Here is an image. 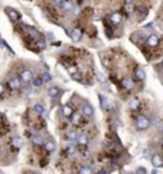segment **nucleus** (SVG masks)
<instances>
[{
	"mask_svg": "<svg viewBox=\"0 0 163 174\" xmlns=\"http://www.w3.org/2000/svg\"><path fill=\"white\" fill-rule=\"evenodd\" d=\"M22 91L26 93V95H28V93H31V87H29V86H26V87L22 88Z\"/></svg>",
	"mask_w": 163,
	"mask_h": 174,
	"instance_id": "nucleus-29",
	"label": "nucleus"
},
{
	"mask_svg": "<svg viewBox=\"0 0 163 174\" xmlns=\"http://www.w3.org/2000/svg\"><path fill=\"white\" fill-rule=\"evenodd\" d=\"M32 142H33V145H43V137L41 134H34L33 137H32Z\"/></svg>",
	"mask_w": 163,
	"mask_h": 174,
	"instance_id": "nucleus-11",
	"label": "nucleus"
},
{
	"mask_svg": "<svg viewBox=\"0 0 163 174\" xmlns=\"http://www.w3.org/2000/svg\"><path fill=\"white\" fill-rule=\"evenodd\" d=\"M73 114V109L69 105H64L63 106V115L64 117H70Z\"/></svg>",
	"mask_w": 163,
	"mask_h": 174,
	"instance_id": "nucleus-17",
	"label": "nucleus"
},
{
	"mask_svg": "<svg viewBox=\"0 0 163 174\" xmlns=\"http://www.w3.org/2000/svg\"><path fill=\"white\" fill-rule=\"evenodd\" d=\"M152 164H153V166L154 168H162L163 166V159H162V156L161 155H153V158H152Z\"/></svg>",
	"mask_w": 163,
	"mask_h": 174,
	"instance_id": "nucleus-3",
	"label": "nucleus"
},
{
	"mask_svg": "<svg viewBox=\"0 0 163 174\" xmlns=\"http://www.w3.org/2000/svg\"><path fill=\"white\" fill-rule=\"evenodd\" d=\"M150 124V122H149V119H148L147 117H139L138 118V120H136V128L138 129H140V131H143V129H147L148 127H149Z\"/></svg>",
	"mask_w": 163,
	"mask_h": 174,
	"instance_id": "nucleus-1",
	"label": "nucleus"
},
{
	"mask_svg": "<svg viewBox=\"0 0 163 174\" xmlns=\"http://www.w3.org/2000/svg\"><path fill=\"white\" fill-rule=\"evenodd\" d=\"M32 83H33V86H34V87H40L41 85L43 83V81H42V78H40V77H37V78H32Z\"/></svg>",
	"mask_w": 163,
	"mask_h": 174,
	"instance_id": "nucleus-21",
	"label": "nucleus"
},
{
	"mask_svg": "<svg viewBox=\"0 0 163 174\" xmlns=\"http://www.w3.org/2000/svg\"><path fill=\"white\" fill-rule=\"evenodd\" d=\"M63 1H64V0H54L55 4L56 5H60V7H61V4H63Z\"/></svg>",
	"mask_w": 163,
	"mask_h": 174,
	"instance_id": "nucleus-34",
	"label": "nucleus"
},
{
	"mask_svg": "<svg viewBox=\"0 0 163 174\" xmlns=\"http://www.w3.org/2000/svg\"><path fill=\"white\" fill-rule=\"evenodd\" d=\"M33 110L36 111V113H38V114H41V113H42L43 110H45V109H43V106H42V105H38V104H37V105H34Z\"/></svg>",
	"mask_w": 163,
	"mask_h": 174,
	"instance_id": "nucleus-25",
	"label": "nucleus"
},
{
	"mask_svg": "<svg viewBox=\"0 0 163 174\" xmlns=\"http://www.w3.org/2000/svg\"><path fill=\"white\" fill-rule=\"evenodd\" d=\"M82 113H83V115H85V117H92L93 115V108H92L91 105H84L82 109Z\"/></svg>",
	"mask_w": 163,
	"mask_h": 174,
	"instance_id": "nucleus-9",
	"label": "nucleus"
},
{
	"mask_svg": "<svg viewBox=\"0 0 163 174\" xmlns=\"http://www.w3.org/2000/svg\"><path fill=\"white\" fill-rule=\"evenodd\" d=\"M80 39H82V31L79 28H75L72 32V40L78 42V41H80Z\"/></svg>",
	"mask_w": 163,
	"mask_h": 174,
	"instance_id": "nucleus-8",
	"label": "nucleus"
},
{
	"mask_svg": "<svg viewBox=\"0 0 163 174\" xmlns=\"http://www.w3.org/2000/svg\"><path fill=\"white\" fill-rule=\"evenodd\" d=\"M28 33H29V36H31L32 39H38V37H40V32H38L37 29H34V28H29Z\"/></svg>",
	"mask_w": 163,
	"mask_h": 174,
	"instance_id": "nucleus-20",
	"label": "nucleus"
},
{
	"mask_svg": "<svg viewBox=\"0 0 163 174\" xmlns=\"http://www.w3.org/2000/svg\"><path fill=\"white\" fill-rule=\"evenodd\" d=\"M70 118H72V123H73V124L79 126V123H80V119H82L80 114H79V113H73L72 115H70Z\"/></svg>",
	"mask_w": 163,
	"mask_h": 174,
	"instance_id": "nucleus-14",
	"label": "nucleus"
},
{
	"mask_svg": "<svg viewBox=\"0 0 163 174\" xmlns=\"http://www.w3.org/2000/svg\"><path fill=\"white\" fill-rule=\"evenodd\" d=\"M61 8H64L65 10L72 12L74 9V4L72 3V0H64L63 4H61Z\"/></svg>",
	"mask_w": 163,
	"mask_h": 174,
	"instance_id": "nucleus-10",
	"label": "nucleus"
},
{
	"mask_svg": "<svg viewBox=\"0 0 163 174\" xmlns=\"http://www.w3.org/2000/svg\"><path fill=\"white\" fill-rule=\"evenodd\" d=\"M72 78L73 79H76V81H82V77H80V74H79V73H73Z\"/></svg>",
	"mask_w": 163,
	"mask_h": 174,
	"instance_id": "nucleus-28",
	"label": "nucleus"
},
{
	"mask_svg": "<svg viewBox=\"0 0 163 174\" xmlns=\"http://www.w3.org/2000/svg\"><path fill=\"white\" fill-rule=\"evenodd\" d=\"M129 106H130L131 110H136V109L139 108V101H138V100H131L130 104H129Z\"/></svg>",
	"mask_w": 163,
	"mask_h": 174,
	"instance_id": "nucleus-22",
	"label": "nucleus"
},
{
	"mask_svg": "<svg viewBox=\"0 0 163 174\" xmlns=\"http://www.w3.org/2000/svg\"><path fill=\"white\" fill-rule=\"evenodd\" d=\"M4 90H5V87H4V85L3 83H0V95H1L3 92H4Z\"/></svg>",
	"mask_w": 163,
	"mask_h": 174,
	"instance_id": "nucleus-35",
	"label": "nucleus"
},
{
	"mask_svg": "<svg viewBox=\"0 0 163 174\" xmlns=\"http://www.w3.org/2000/svg\"><path fill=\"white\" fill-rule=\"evenodd\" d=\"M9 87L11 88V90H18V88L22 87V83H20V79L18 77H13L9 79Z\"/></svg>",
	"mask_w": 163,
	"mask_h": 174,
	"instance_id": "nucleus-2",
	"label": "nucleus"
},
{
	"mask_svg": "<svg viewBox=\"0 0 163 174\" xmlns=\"http://www.w3.org/2000/svg\"><path fill=\"white\" fill-rule=\"evenodd\" d=\"M68 151H69V154H74V152H75V146L69 145V147H68Z\"/></svg>",
	"mask_w": 163,
	"mask_h": 174,
	"instance_id": "nucleus-30",
	"label": "nucleus"
},
{
	"mask_svg": "<svg viewBox=\"0 0 163 174\" xmlns=\"http://www.w3.org/2000/svg\"><path fill=\"white\" fill-rule=\"evenodd\" d=\"M32 78H33V74H32L31 70L24 69L22 73H20V79H22L23 82H29Z\"/></svg>",
	"mask_w": 163,
	"mask_h": 174,
	"instance_id": "nucleus-5",
	"label": "nucleus"
},
{
	"mask_svg": "<svg viewBox=\"0 0 163 174\" xmlns=\"http://www.w3.org/2000/svg\"><path fill=\"white\" fill-rule=\"evenodd\" d=\"M5 10H7L8 16L10 17V19H11V20H14V22H16V20H19L20 16H19V13H18V12H17L16 9H13V8H7Z\"/></svg>",
	"mask_w": 163,
	"mask_h": 174,
	"instance_id": "nucleus-4",
	"label": "nucleus"
},
{
	"mask_svg": "<svg viewBox=\"0 0 163 174\" xmlns=\"http://www.w3.org/2000/svg\"><path fill=\"white\" fill-rule=\"evenodd\" d=\"M99 101H101V108L106 109V106H107V104H108L107 100H106L103 96H101V95H99Z\"/></svg>",
	"mask_w": 163,
	"mask_h": 174,
	"instance_id": "nucleus-24",
	"label": "nucleus"
},
{
	"mask_svg": "<svg viewBox=\"0 0 163 174\" xmlns=\"http://www.w3.org/2000/svg\"><path fill=\"white\" fill-rule=\"evenodd\" d=\"M110 20H111L112 25H118V23L122 20V17H121L120 13H114L111 17H110Z\"/></svg>",
	"mask_w": 163,
	"mask_h": 174,
	"instance_id": "nucleus-7",
	"label": "nucleus"
},
{
	"mask_svg": "<svg viewBox=\"0 0 163 174\" xmlns=\"http://www.w3.org/2000/svg\"><path fill=\"white\" fill-rule=\"evenodd\" d=\"M76 141H78L80 145H87V143H88V137H87V134H85V133L78 134V136H76Z\"/></svg>",
	"mask_w": 163,
	"mask_h": 174,
	"instance_id": "nucleus-13",
	"label": "nucleus"
},
{
	"mask_svg": "<svg viewBox=\"0 0 163 174\" xmlns=\"http://www.w3.org/2000/svg\"><path fill=\"white\" fill-rule=\"evenodd\" d=\"M148 45L152 46V48H154V46H157L159 44V37L157 36V35H150L149 37H148Z\"/></svg>",
	"mask_w": 163,
	"mask_h": 174,
	"instance_id": "nucleus-6",
	"label": "nucleus"
},
{
	"mask_svg": "<svg viewBox=\"0 0 163 174\" xmlns=\"http://www.w3.org/2000/svg\"><path fill=\"white\" fill-rule=\"evenodd\" d=\"M59 93H60V88H59V87L52 86V87L49 88V95H50V97H56V96H59Z\"/></svg>",
	"mask_w": 163,
	"mask_h": 174,
	"instance_id": "nucleus-15",
	"label": "nucleus"
},
{
	"mask_svg": "<svg viewBox=\"0 0 163 174\" xmlns=\"http://www.w3.org/2000/svg\"><path fill=\"white\" fill-rule=\"evenodd\" d=\"M31 174H40V173H37V172H32Z\"/></svg>",
	"mask_w": 163,
	"mask_h": 174,
	"instance_id": "nucleus-39",
	"label": "nucleus"
},
{
	"mask_svg": "<svg viewBox=\"0 0 163 174\" xmlns=\"http://www.w3.org/2000/svg\"><path fill=\"white\" fill-rule=\"evenodd\" d=\"M126 9H127V12H133V7H131V4H130V1H127V4H126Z\"/></svg>",
	"mask_w": 163,
	"mask_h": 174,
	"instance_id": "nucleus-32",
	"label": "nucleus"
},
{
	"mask_svg": "<svg viewBox=\"0 0 163 174\" xmlns=\"http://www.w3.org/2000/svg\"><path fill=\"white\" fill-rule=\"evenodd\" d=\"M98 174H107V173H106L105 170H101V172H98Z\"/></svg>",
	"mask_w": 163,
	"mask_h": 174,
	"instance_id": "nucleus-37",
	"label": "nucleus"
},
{
	"mask_svg": "<svg viewBox=\"0 0 163 174\" xmlns=\"http://www.w3.org/2000/svg\"><path fill=\"white\" fill-rule=\"evenodd\" d=\"M79 174H92V169L88 168V166H84V168H82V169L79 170Z\"/></svg>",
	"mask_w": 163,
	"mask_h": 174,
	"instance_id": "nucleus-23",
	"label": "nucleus"
},
{
	"mask_svg": "<svg viewBox=\"0 0 163 174\" xmlns=\"http://www.w3.org/2000/svg\"><path fill=\"white\" fill-rule=\"evenodd\" d=\"M13 146L17 147V149H20L23 146V140L20 137H14L13 138Z\"/></svg>",
	"mask_w": 163,
	"mask_h": 174,
	"instance_id": "nucleus-18",
	"label": "nucleus"
},
{
	"mask_svg": "<svg viewBox=\"0 0 163 174\" xmlns=\"http://www.w3.org/2000/svg\"><path fill=\"white\" fill-rule=\"evenodd\" d=\"M38 46H41V48H45V40H40V41H38Z\"/></svg>",
	"mask_w": 163,
	"mask_h": 174,
	"instance_id": "nucleus-33",
	"label": "nucleus"
},
{
	"mask_svg": "<svg viewBox=\"0 0 163 174\" xmlns=\"http://www.w3.org/2000/svg\"><path fill=\"white\" fill-rule=\"evenodd\" d=\"M68 137H69L72 141H75L76 140V133L74 131H72V132H69V133H68Z\"/></svg>",
	"mask_w": 163,
	"mask_h": 174,
	"instance_id": "nucleus-26",
	"label": "nucleus"
},
{
	"mask_svg": "<svg viewBox=\"0 0 163 174\" xmlns=\"http://www.w3.org/2000/svg\"><path fill=\"white\" fill-rule=\"evenodd\" d=\"M97 76H98V79H99V81H101V82H103V83H105V82H106V78H105V76H103V74H101V73H98V74H97Z\"/></svg>",
	"mask_w": 163,
	"mask_h": 174,
	"instance_id": "nucleus-31",
	"label": "nucleus"
},
{
	"mask_svg": "<svg viewBox=\"0 0 163 174\" xmlns=\"http://www.w3.org/2000/svg\"><path fill=\"white\" fill-rule=\"evenodd\" d=\"M122 87L126 88V90H130V88H133V81L130 78H124L122 79Z\"/></svg>",
	"mask_w": 163,
	"mask_h": 174,
	"instance_id": "nucleus-16",
	"label": "nucleus"
},
{
	"mask_svg": "<svg viewBox=\"0 0 163 174\" xmlns=\"http://www.w3.org/2000/svg\"><path fill=\"white\" fill-rule=\"evenodd\" d=\"M45 147L49 152H52L56 149V145H55V142H52V141H49V142L45 143Z\"/></svg>",
	"mask_w": 163,
	"mask_h": 174,
	"instance_id": "nucleus-19",
	"label": "nucleus"
},
{
	"mask_svg": "<svg viewBox=\"0 0 163 174\" xmlns=\"http://www.w3.org/2000/svg\"><path fill=\"white\" fill-rule=\"evenodd\" d=\"M126 174H133V173H126Z\"/></svg>",
	"mask_w": 163,
	"mask_h": 174,
	"instance_id": "nucleus-40",
	"label": "nucleus"
},
{
	"mask_svg": "<svg viewBox=\"0 0 163 174\" xmlns=\"http://www.w3.org/2000/svg\"><path fill=\"white\" fill-rule=\"evenodd\" d=\"M47 37H49L50 40H54V35H52V33H49V35H47Z\"/></svg>",
	"mask_w": 163,
	"mask_h": 174,
	"instance_id": "nucleus-36",
	"label": "nucleus"
},
{
	"mask_svg": "<svg viewBox=\"0 0 163 174\" xmlns=\"http://www.w3.org/2000/svg\"><path fill=\"white\" fill-rule=\"evenodd\" d=\"M42 81H43V82H49V81H51V76H50L49 73H43V76H42Z\"/></svg>",
	"mask_w": 163,
	"mask_h": 174,
	"instance_id": "nucleus-27",
	"label": "nucleus"
},
{
	"mask_svg": "<svg viewBox=\"0 0 163 174\" xmlns=\"http://www.w3.org/2000/svg\"><path fill=\"white\" fill-rule=\"evenodd\" d=\"M152 174H158V172L157 170H152Z\"/></svg>",
	"mask_w": 163,
	"mask_h": 174,
	"instance_id": "nucleus-38",
	"label": "nucleus"
},
{
	"mask_svg": "<svg viewBox=\"0 0 163 174\" xmlns=\"http://www.w3.org/2000/svg\"><path fill=\"white\" fill-rule=\"evenodd\" d=\"M135 77L139 79V81H143L145 78V72L143 68H136L135 69Z\"/></svg>",
	"mask_w": 163,
	"mask_h": 174,
	"instance_id": "nucleus-12",
	"label": "nucleus"
}]
</instances>
